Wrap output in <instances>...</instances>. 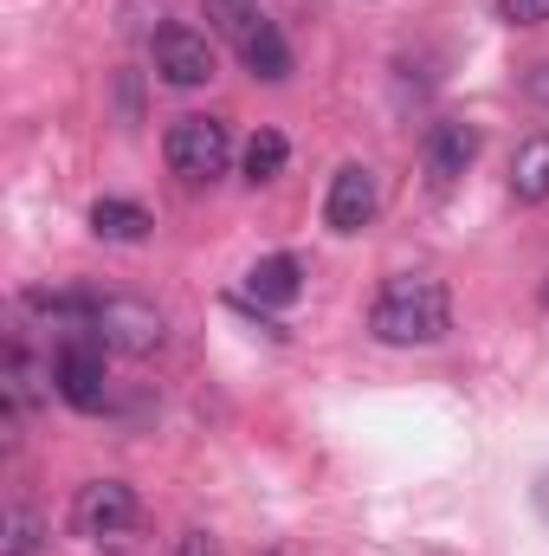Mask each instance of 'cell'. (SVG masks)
I'll list each match as a JSON object with an SVG mask.
<instances>
[{
    "label": "cell",
    "instance_id": "6da1fadb",
    "mask_svg": "<svg viewBox=\"0 0 549 556\" xmlns=\"http://www.w3.org/2000/svg\"><path fill=\"white\" fill-rule=\"evenodd\" d=\"M369 330H375V343H395V350L446 343V330H452V291L433 273H395L375 291Z\"/></svg>",
    "mask_w": 549,
    "mask_h": 556
},
{
    "label": "cell",
    "instance_id": "7a4b0ae2",
    "mask_svg": "<svg viewBox=\"0 0 549 556\" xmlns=\"http://www.w3.org/2000/svg\"><path fill=\"white\" fill-rule=\"evenodd\" d=\"M162 155H168V175H181L188 188H207L233 162V130L220 117H201V111L194 117H175L168 137H162Z\"/></svg>",
    "mask_w": 549,
    "mask_h": 556
},
{
    "label": "cell",
    "instance_id": "3957f363",
    "mask_svg": "<svg viewBox=\"0 0 549 556\" xmlns=\"http://www.w3.org/2000/svg\"><path fill=\"white\" fill-rule=\"evenodd\" d=\"M91 337L117 356H155L168 343V317L149 304V298H98V317H91Z\"/></svg>",
    "mask_w": 549,
    "mask_h": 556
},
{
    "label": "cell",
    "instance_id": "277c9868",
    "mask_svg": "<svg viewBox=\"0 0 549 556\" xmlns=\"http://www.w3.org/2000/svg\"><path fill=\"white\" fill-rule=\"evenodd\" d=\"M52 389L78 408V415H104L111 408V376H104V343L98 337H65L52 356Z\"/></svg>",
    "mask_w": 549,
    "mask_h": 556
},
{
    "label": "cell",
    "instance_id": "5b68a950",
    "mask_svg": "<svg viewBox=\"0 0 549 556\" xmlns=\"http://www.w3.org/2000/svg\"><path fill=\"white\" fill-rule=\"evenodd\" d=\"M130 525H137V492H130L124 479H91V485H78V498H72V531H78V538L104 544V538H124Z\"/></svg>",
    "mask_w": 549,
    "mask_h": 556
},
{
    "label": "cell",
    "instance_id": "8992f818",
    "mask_svg": "<svg viewBox=\"0 0 549 556\" xmlns=\"http://www.w3.org/2000/svg\"><path fill=\"white\" fill-rule=\"evenodd\" d=\"M149 59L162 72V85H175V91H194V85L214 78V39L194 33V26H162L149 39Z\"/></svg>",
    "mask_w": 549,
    "mask_h": 556
},
{
    "label": "cell",
    "instance_id": "52a82bcc",
    "mask_svg": "<svg viewBox=\"0 0 549 556\" xmlns=\"http://www.w3.org/2000/svg\"><path fill=\"white\" fill-rule=\"evenodd\" d=\"M375 207H382V181H375V168H369V162H343V168L330 175V194H323V220H330V233H362V227L375 220Z\"/></svg>",
    "mask_w": 549,
    "mask_h": 556
},
{
    "label": "cell",
    "instance_id": "ba28073f",
    "mask_svg": "<svg viewBox=\"0 0 549 556\" xmlns=\"http://www.w3.org/2000/svg\"><path fill=\"white\" fill-rule=\"evenodd\" d=\"M472 155H478V130L465 124V117H439L426 142H420V162H426V175H433V188H452L465 168H472Z\"/></svg>",
    "mask_w": 549,
    "mask_h": 556
},
{
    "label": "cell",
    "instance_id": "9c48e42d",
    "mask_svg": "<svg viewBox=\"0 0 549 556\" xmlns=\"http://www.w3.org/2000/svg\"><path fill=\"white\" fill-rule=\"evenodd\" d=\"M233 46H240V59H246V72H253V78H266V85H284V78H291V46H284V33H278L266 13L240 20Z\"/></svg>",
    "mask_w": 549,
    "mask_h": 556
},
{
    "label": "cell",
    "instance_id": "30bf717a",
    "mask_svg": "<svg viewBox=\"0 0 549 556\" xmlns=\"http://www.w3.org/2000/svg\"><path fill=\"white\" fill-rule=\"evenodd\" d=\"M91 233H98V240H111V247H142V240H149V207L104 194V201L91 207Z\"/></svg>",
    "mask_w": 549,
    "mask_h": 556
},
{
    "label": "cell",
    "instance_id": "8fae6325",
    "mask_svg": "<svg viewBox=\"0 0 549 556\" xmlns=\"http://www.w3.org/2000/svg\"><path fill=\"white\" fill-rule=\"evenodd\" d=\"M304 291V266L291 260V253H272V260H259L253 273H246V298L253 304H291Z\"/></svg>",
    "mask_w": 549,
    "mask_h": 556
},
{
    "label": "cell",
    "instance_id": "7c38bea8",
    "mask_svg": "<svg viewBox=\"0 0 549 556\" xmlns=\"http://www.w3.org/2000/svg\"><path fill=\"white\" fill-rule=\"evenodd\" d=\"M511 194L518 201H549V130L518 142V155H511Z\"/></svg>",
    "mask_w": 549,
    "mask_h": 556
},
{
    "label": "cell",
    "instance_id": "4fadbf2b",
    "mask_svg": "<svg viewBox=\"0 0 549 556\" xmlns=\"http://www.w3.org/2000/svg\"><path fill=\"white\" fill-rule=\"evenodd\" d=\"M284 162H291L284 130H259V137L246 142V181H253V188H259V181H278V175H284Z\"/></svg>",
    "mask_w": 549,
    "mask_h": 556
},
{
    "label": "cell",
    "instance_id": "5bb4252c",
    "mask_svg": "<svg viewBox=\"0 0 549 556\" xmlns=\"http://www.w3.org/2000/svg\"><path fill=\"white\" fill-rule=\"evenodd\" d=\"M39 544H46V525H39V511L13 505V511L0 518V556H39Z\"/></svg>",
    "mask_w": 549,
    "mask_h": 556
},
{
    "label": "cell",
    "instance_id": "9a60e30c",
    "mask_svg": "<svg viewBox=\"0 0 549 556\" xmlns=\"http://www.w3.org/2000/svg\"><path fill=\"white\" fill-rule=\"evenodd\" d=\"M498 20H511V26H544L549 0H498Z\"/></svg>",
    "mask_w": 549,
    "mask_h": 556
},
{
    "label": "cell",
    "instance_id": "2e32d148",
    "mask_svg": "<svg viewBox=\"0 0 549 556\" xmlns=\"http://www.w3.org/2000/svg\"><path fill=\"white\" fill-rule=\"evenodd\" d=\"M175 556H220V538L214 531H181L175 538Z\"/></svg>",
    "mask_w": 549,
    "mask_h": 556
},
{
    "label": "cell",
    "instance_id": "e0dca14e",
    "mask_svg": "<svg viewBox=\"0 0 549 556\" xmlns=\"http://www.w3.org/2000/svg\"><path fill=\"white\" fill-rule=\"evenodd\" d=\"M524 91H531V98H537V104L549 111V59H537V65H531V78H524Z\"/></svg>",
    "mask_w": 549,
    "mask_h": 556
}]
</instances>
